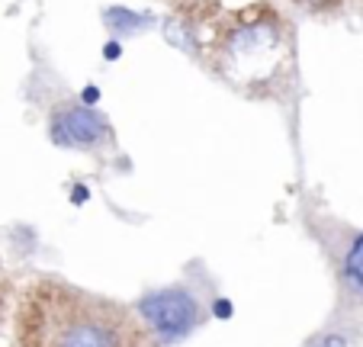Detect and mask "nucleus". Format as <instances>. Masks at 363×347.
Instances as JSON below:
<instances>
[{"instance_id":"obj_1","label":"nucleus","mask_w":363,"mask_h":347,"mask_svg":"<svg viewBox=\"0 0 363 347\" xmlns=\"http://www.w3.org/2000/svg\"><path fill=\"white\" fill-rule=\"evenodd\" d=\"M203 62L222 84L245 97H283L296 77L293 20L270 0L222 10L209 20Z\"/></svg>"},{"instance_id":"obj_2","label":"nucleus","mask_w":363,"mask_h":347,"mask_svg":"<svg viewBox=\"0 0 363 347\" xmlns=\"http://www.w3.org/2000/svg\"><path fill=\"white\" fill-rule=\"evenodd\" d=\"M13 338L16 347H151V334L132 309L58 277L23 286Z\"/></svg>"},{"instance_id":"obj_3","label":"nucleus","mask_w":363,"mask_h":347,"mask_svg":"<svg viewBox=\"0 0 363 347\" xmlns=\"http://www.w3.org/2000/svg\"><path fill=\"white\" fill-rule=\"evenodd\" d=\"M135 315L155 341L177 344V341L193 334V328L203 319V309L186 286H167V290L145 293L135 302Z\"/></svg>"},{"instance_id":"obj_4","label":"nucleus","mask_w":363,"mask_h":347,"mask_svg":"<svg viewBox=\"0 0 363 347\" xmlns=\"http://www.w3.org/2000/svg\"><path fill=\"white\" fill-rule=\"evenodd\" d=\"M48 138L58 148L96 151L113 142V126L96 106L71 100L52 109V116H48Z\"/></svg>"},{"instance_id":"obj_5","label":"nucleus","mask_w":363,"mask_h":347,"mask_svg":"<svg viewBox=\"0 0 363 347\" xmlns=\"http://www.w3.org/2000/svg\"><path fill=\"white\" fill-rule=\"evenodd\" d=\"M103 23H106V29L113 33V39H119V35L142 33L145 26H151V16L135 13V10H129V7H106L103 10Z\"/></svg>"},{"instance_id":"obj_6","label":"nucleus","mask_w":363,"mask_h":347,"mask_svg":"<svg viewBox=\"0 0 363 347\" xmlns=\"http://www.w3.org/2000/svg\"><path fill=\"white\" fill-rule=\"evenodd\" d=\"M164 4L180 20H190V23H206L219 13V0H164Z\"/></svg>"},{"instance_id":"obj_7","label":"nucleus","mask_w":363,"mask_h":347,"mask_svg":"<svg viewBox=\"0 0 363 347\" xmlns=\"http://www.w3.org/2000/svg\"><path fill=\"white\" fill-rule=\"evenodd\" d=\"M344 273H347L350 286L363 293V235L354 241V245H350L347 258H344Z\"/></svg>"},{"instance_id":"obj_8","label":"nucleus","mask_w":363,"mask_h":347,"mask_svg":"<svg viewBox=\"0 0 363 347\" xmlns=\"http://www.w3.org/2000/svg\"><path fill=\"white\" fill-rule=\"evenodd\" d=\"M103 58H106V62H119V58H123V45H119V39L103 42Z\"/></svg>"},{"instance_id":"obj_9","label":"nucleus","mask_w":363,"mask_h":347,"mask_svg":"<svg viewBox=\"0 0 363 347\" xmlns=\"http://www.w3.org/2000/svg\"><path fill=\"white\" fill-rule=\"evenodd\" d=\"M312 347H347V341H344V334H325Z\"/></svg>"},{"instance_id":"obj_10","label":"nucleus","mask_w":363,"mask_h":347,"mask_svg":"<svg viewBox=\"0 0 363 347\" xmlns=\"http://www.w3.org/2000/svg\"><path fill=\"white\" fill-rule=\"evenodd\" d=\"M232 312H235V309H232V302H228V299H216L213 302V315H216V319H232Z\"/></svg>"},{"instance_id":"obj_11","label":"nucleus","mask_w":363,"mask_h":347,"mask_svg":"<svg viewBox=\"0 0 363 347\" xmlns=\"http://www.w3.org/2000/svg\"><path fill=\"white\" fill-rule=\"evenodd\" d=\"M77 100L87 103V106H96V103H100V90H96L94 84H90V87H84V90H81V97H77Z\"/></svg>"},{"instance_id":"obj_12","label":"nucleus","mask_w":363,"mask_h":347,"mask_svg":"<svg viewBox=\"0 0 363 347\" xmlns=\"http://www.w3.org/2000/svg\"><path fill=\"white\" fill-rule=\"evenodd\" d=\"M90 199V193H87V187H74V190H71V203L74 206H81V203H87Z\"/></svg>"},{"instance_id":"obj_13","label":"nucleus","mask_w":363,"mask_h":347,"mask_svg":"<svg viewBox=\"0 0 363 347\" xmlns=\"http://www.w3.org/2000/svg\"><path fill=\"white\" fill-rule=\"evenodd\" d=\"M0 325H4V293H0Z\"/></svg>"}]
</instances>
